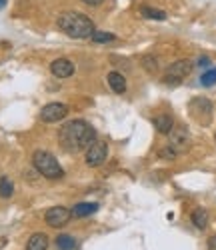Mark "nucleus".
<instances>
[{
    "mask_svg": "<svg viewBox=\"0 0 216 250\" xmlns=\"http://www.w3.org/2000/svg\"><path fill=\"white\" fill-rule=\"evenodd\" d=\"M4 6H6V0H0V10H2Z\"/></svg>",
    "mask_w": 216,
    "mask_h": 250,
    "instance_id": "a878e982",
    "label": "nucleus"
},
{
    "mask_svg": "<svg viewBox=\"0 0 216 250\" xmlns=\"http://www.w3.org/2000/svg\"><path fill=\"white\" fill-rule=\"evenodd\" d=\"M50 72L56 78H70L74 74V64L68 58H56V60H52V64H50Z\"/></svg>",
    "mask_w": 216,
    "mask_h": 250,
    "instance_id": "9d476101",
    "label": "nucleus"
},
{
    "mask_svg": "<svg viewBox=\"0 0 216 250\" xmlns=\"http://www.w3.org/2000/svg\"><path fill=\"white\" fill-rule=\"evenodd\" d=\"M208 250H216V234L208 240Z\"/></svg>",
    "mask_w": 216,
    "mask_h": 250,
    "instance_id": "393cba45",
    "label": "nucleus"
},
{
    "mask_svg": "<svg viewBox=\"0 0 216 250\" xmlns=\"http://www.w3.org/2000/svg\"><path fill=\"white\" fill-rule=\"evenodd\" d=\"M116 36L112 34V32H106V30H94L92 32V36H90V40L92 42H96V44H104V42H112Z\"/></svg>",
    "mask_w": 216,
    "mask_h": 250,
    "instance_id": "a211bd4d",
    "label": "nucleus"
},
{
    "mask_svg": "<svg viewBox=\"0 0 216 250\" xmlns=\"http://www.w3.org/2000/svg\"><path fill=\"white\" fill-rule=\"evenodd\" d=\"M214 142H216V134H214Z\"/></svg>",
    "mask_w": 216,
    "mask_h": 250,
    "instance_id": "bb28decb",
    "label": "nucleus"
},
{
    "mask_svg": "<svg viewBox=\"0 0 216 250\" xmlns=\"http://www.w3.org/2000/svg\"><path fill=\"white\" fill-rule=\"evenodd\" d=\"M194 62L192 60H176L166 68L164 72V82L166 84H180V82L192 72Z\"/></svg>",
    "mask_w": 216,
    "mask_h": 250,
    "instance_id": "39448f33",
    "label": "nucleus"
},
{
    "mask_svg": "<svg viewBox=\"0 0 216 250\" xmlns=\"http://www.w3.org/2000/svg\"><path fill=\"white\" fill-rule=\"evenodd\" d=\"M196 66H202V68H208L210 66V58L208 56H202L200 60H198V64Z\"/></svg>",
    "mask_w": 216,
    "mask_h": 250,
    "instance_id": "5701e85b",
    "label": "nucleus"
},
{
    "mask_svg": "<svg viewBox=\"0 0 216 250\" xmlns=\"http://www.w3.org/2000/svg\"><path fill=\"white\" fill-rule=\"evenodd\" d=\"M140 14L144 18H150V20H166V12L152 8V6H140Z\"/></svg>",
    "mask_w": 216,
    "mask_h": 250,
    "instance_id": "dca6fc26",
    "label": "nucleus"
},
{
    "mask_svg": "<svg viewBox=\"0 0 216 250\" xmlns=\"http://www.w3.org/2000/svg\"><path fill=\"white\" fill-rule=\"evenodd\" d=\"M56 246H58V250H74L76 248V240L72 236H68V234H60L56 238Z\"/></svg>",
    "mask_w": 216,
    "mask_h": 250,
    "instance_id": "6ab92c4d",
    "label": "nucleus"
},
{
    "mask_svg": "<svg viewBox=\"0 0 216 250\" xmlns=\"http://www.w3.org/2000/svg\"><path fill=\"white\" fill-rule=\"evenodd\" d=\"M200 84L202 86H214L216 84V68H210L200 76Z\"/></svg>",
    "mask_w": 216,
    "mask_h": 250,
    "instance_id": "aec40b11",
    "label": "nucleus"
},
{
    "mask_svg": "<svg viewBox=\"0 0 216 250\" xmlns=\"http://www.w3.org/2000/svg\"><path fill=\"white\" fill-rule=\"evenodd\" d=\"M106 80H108V86H110L116 94H124L126 92V80H124V76L120 72H110L106 76Z\"/></svg>",
    "mask_w": 216,
    "mask_h": 250,
    "instance_id": "f8f14e48",
    "label": "nucleus"
},
{
    "mask_svg": "<svg viewBox=\"0 0 216 250\" xmlns=\"http://www.w3.org/2000/svg\"><path fill=\"white\" fill-rule=\"evenodd\" d=\"M14 194V184L8 176H0V198H10Z\"/></svg>",
    "mask_w": 216,
    "mask_h": 250,
    "instance_id": "f3484780",
    "label": "nucleus"
},
{
    "mask_svg": "<svg viewBox=\"0 0 216 250\" xmlns=\"http://www.w3.org/2000/svg\"><path fill=\"white\" fill-rule=\"evenodd\" d=\"M154 128L160 134H168L172 128H174V120H172L170 114H160V116L154 118Z\"/></svg>",
    "mask_w": 216,
    "mask_h": 250,
    "instance_id": "4468645a",
    "label": "nucleus"
},
{
    "mask_svg": "<svg viewBox=\"0 0 216 250\" xmlns=\"http://www.w3.org/2000/svg\"><path fill=\"white\" fill-rule=\"evenodd\" d=\"M60 144L66 152H80L86 150L96 140V130L86 120H70L60 128Z\"/></svg>",
    "mask_w": 216,
    "mask_h": 250,
    "instance_id": "f257e3e1",
    "label": "nucleus"
},
{
    "mask_svg": "<svg viewBox=\"0 0 216 250\" xmlns=\"http://www.w3.org/2000/svg\"><path fill=\"white\" fill-rule=\"evenodd\" d=\"M192 224L198 228V230H204V228L208 226V212L204 210V208H196V210L192 212Z\"/></svg>",
    "mask_w": 216,
    "mask_h": 250,
    "instance_id": "2eb2a0df",
    "label": "nucleus"
},
{
    "mask_svg": "<svg viewBox=\"0 0 216 250\" xmlns=\"http://www.w3.org/2000/svg\"><path fill=\"white\" fill-rule=\"evenodd\" d=\"M142 66H144L148 72H156V70H158V60H156L154 56L148 54V56L142 58Z\"/></svg>",
    "mask_w": 216,
    "mask_h": 250,
    "instance_id": "412c9836",
    "label": "nucleus"
},
{
    "mask_svg": "<svg viewBox=\"0 0 216 250\" xmlns=\"http://www.w3.org/2000/svg\"><path fill=\"white\" fill-rule=\"evenodd\" d=\"M188 112L198 124H210V120H212V102L208 98H202V96L192 98L188 102Z\"/></svg>",
    "mask_w": 216,
    "mask_h": 250,
    "instance_id": "20e7f679",
    "label": "nucleus"
},
{
    "mask_svg": "<svg viewBox=\"0 0 216 250\" xmlns=\"http://www.w3.org/2000/svg\"><path fill=\"white\" fill-rule=\"evenodd\" d=\"M70 218H72L70 210H68V208H64V206H52V208H48L46 214H44L46 224L52 226V228H60V226H64Z\"/></svg>",
    "mask_w": 216,
    "mask_h": 250,
    "instance_id": "6e6552de",
    "label": "nucleus"
},
{
    "mask_svg": "<svg viewBox=\"0 0 216 250\" xmlns=\"http://www.w3.org/2000/svg\"><path fill=\"white\" fill-rule=\"evenodd\" d=\"M66 114H68V106H66V104L50 102V104H46V106L40 110V120L52 124V122H60Z\"/></svg>",
    "mask_w": 216,
    "mask_h": 250,
    "instance_id": "0eeeda50",
    "label": "nucleus"
},
{
    "mask_svg": "<svg viewBox=\"0 0 216 250\" xmlns=\"http://www.w3.org/2000/svg\"><path fill=\"white\" fill-rule=\"evenodd\" d=\"M98 210V202H80L76 206H72V218H84V216H90Z\"/></svg>",
    "mask_w": 216,
    "mask_h": 250,
    "instance_id": "9b49d317",
    "label": "nucleus"
},
{
    "mask_svg": "<svg viewBox=\"0 0 216 250\" xmlns=\"http://www.w3.org/2000/svg\"><path fill=\"white\" fill-rule=\"evenodd\" d=\"M26 250H48V236L42 234V232L32 234V236L28 238Z\"/></svg>",
    "mask_w": 216,
    "mask_h": 250,
    "instance_id": "ddd939ff",
    "label": "nucleus"
},
{
    "mask_svg": "<svg viewBox=\"0 0 216 250\" xmlns=\"http://www.w3.org/2000/svg\"><path fill=\"white\" fill-rule=\"evenodd\" d=\"M158 156H160V158H164V160H174L178 154H176L174 150H172L170 146H166V148H162V150L158 152Z\"/></svg>",
    "mask_w": 216,
    "mask_h": 250,
    "instance_id": "4be33fe9",
    "label": "nucleus"
},
{
    "mask_svg": "<svg viewBox=\"0 0 216 250\" xmlns=\"http://www.w3.org/2000/svg\"><path fill=\"white\" fill-rule=\"evenodd\" d=\"M106 154H108L106 144L100 142V140H94L90 146L86 148V164L92 166V168H96V166H100L106 160Z\"/></svg>",
    "mask_w": 216,
    "mask_h": 250,
    "instance_id": "1a4fd4ad",
    "label": "nucleus"
},
{
    "mask_svg": "<svg viewBox=\"0 0 216 250\" xmlns=\"http://www.w3.org/2000/svg\"><path fill=\"white\" fill-rule=\"evenodd\" d=\"M32 164H34V168L38 170V174H42L44 178L58 180V178L64 176V170H62V166L58 164V160L46 150H36L32 154Z\"/></svg>",
    "mask_w": 216,
    "mask_h": 250,
    "instance_id": "7ed1b4c3",
    "label": "nucleus"
},
{
    "mask_svg": "<svg viewBox=\"0 0 216 250\" xmlns=\"http://www.w3.org/2000/svg\"><path fill=\"white\" fill-rule=\"evenodd\" d=\"M82 2H84V4H88V6H100L104 0H82Z\"/></svg>",
    "mask_w": 216,
    "mask_h": 250,
    "instance_id": "b1692460",
    "label": "nucleus"
},
{
    "mask_svg": "<svg viewBox=\"0 0 216 250\" xmlns=\"http://www.w3.org/2000/svg\"><path fill=\"white\" fill-rule=\"evenodd\" d=\"M190 144H192V138H190V132H188L186 126H174L168 132V146L174 150L176 154L188 152Z\"/></svg>",
    "mask_w": 216,
    "mask_h": 250,
    "instance_id": "423d86ee",
    "label": "nucleus"
},
{
    "mask_svg": "<svg viewBox=\"0 0 216 250\" xmlns=\"http://www.w3.org/2000/svg\"><path fill=\"white\" fill-rule=\"evenodd\" d=\"M58 28L70 38H90L94 32V22L80 12H62L58 16Z\"/></svg>",
    "mask_w": 216,
    "mask_h": 250,
    "instance_id": "f03ea898",
    "label": "nucleus"
}]
</instances>
